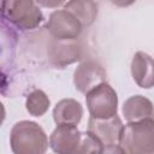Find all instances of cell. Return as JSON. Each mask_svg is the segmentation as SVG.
Returning a JSON list of instances; mask_svg holds the SVG:
<instances>
[{
	"label": "cell",
	"mask_w": 154,
	"mask_h": 154,
	"mask_svg": "<svg viewBox=\"0 0 154 154\" xmlns=\"http://www.w3.org/2000/svg\"><path fill=\"white\" fill-rule=\"evenodd\" d=\"M10 144L13 154H45L49 142L37 123L20 120L11 129Z\"/></svg>",
	"instance_id": "obj_1"
},
{
	"label": "cell",
	"mask_w": 154,
	"mask_h": 154,
	"mask_svg": "<svg viewBox=\"0 0 154 154\" xmlns=\"http://www.w3.org/2000/svg\"><path fill=\"white\" fill-rule=\"evenodd\" d=\"M119 143L126 154H154V118L124 125Z\"/></svg>",
	"instance_id": "obj_2"
},
{
	"label": "cell",
	"mask_w": 154,
	"mask_h": 154,
	"mask_svg": "<svg viewBox=\"0 0 154 154\" xmlns=\"http://www.w3.org/2000/svg\"><path fill=\"white\" fill-rule=\"evenodd\" d=\"M2 17L20 30L37 28L43 20V14L36 2L30 0H10L1 5Z\"/></svg>",
	"instance_id": "obj_3"
},
{
	"label": "cell",
	"mask_w": 154,
	"mask_h": 154,
	"mask_svg": "<svg viewBox=\"0 0 154 154\" xmlns=\"http://www.w3.org/2000/svg\"><path fill=\"white\" fill-rule=\"evenodd\" d=\"M85 102L91 118L107 119L117 116L118 95L107 82L99 84L87 93Z\"/></svg>",
	"instance_id": "obj_4"
},
{
	"label": "cell",
	"mask_w": 154,
	"mask_h": 154,
	"mask_svg": "<svg viewBox=\"0 0 154 154\" xmlns=\"http://www.w3.org/2000/svg\"><path fill=\"white\" fill-rule=\"evenodd\" d=\"M46 28L52 38L60 41L77 40L83 30L82 23L71 12L64 8L51 13Z\"/></svg>",
	"instance_id": "obj_5"
},
{
	"label": "cell",
	"mask_w": 154,
	"mask_h": 154,
	"mask_svg": "<svg viewBox=\"0 0 154 154\" xmlns=\"http://www.w3.org/2000/svg\"><path fill=\"white\" fill-rule=\"evenodd\" d=\"M106 82V71L95 60H85L78 65L73 73V83L78 91L87 94L99 84Z\"/></svg>",
	"instance_id": "obj_6"
},
{
	"label": "cell",
	"mask_w": 154,
	"mask_h": 154,
	"mask_svg": "<svg viewBox=\"0 0 154 154\" xmlns=\"http://www.w3.org/2000/svg\"><path fill=\"white\" fill-rule=\"evenodd\" d=\"M82 46L78 40L60 41L52 38L48 43V59L58 67L73 64L82 58Z\"/></svg>",
	"instance_id": "obj_7"
},
{
	"label": "cell",
	"mask_w": 154,
	"mask_h": 154,
	"mask_svg": "<svg viewBox=\"0 0 154 154\" xmlns=\"http://www.w3.org/2000/svg\"><path fill=\"white\" fill-rule=\"evenodd\" d=\"M124 129V124L118 116L107 119L89 118L88 130L93 134L103 146L116 144L120 141V136Z\"/></svg>",
	"instance_id": "obj_8"
},
{
	"label": "cell",
	"mask_w": 154,
	"mask_h": 154,
	"mask_svg": "<svg viewBox=\"0 0 154 154\" xmlns=\"http://www.w3.org/2000/svg\"><path fill=\"white\" fill-rule=\"evenodd\" d=\"M82 132L76 125H58L49 136V146L57 154H73Z\"/></svg>",
	"instance_id": "obj_9"
},
{
	"label": "cell",
	"mask_w": 154,
	"mask_h": 154,
	"mask_svg": "<svg viewBox=\"0 0 154 154\" xmlns=\"http://www.w3.org/2000/svg\"><path fill=\"white\" fill-rule=\"evenodd\" d=\"M131 75L136 84L143 89L154 87V59L144 53H135L131 60Z\"/></svg>",
	"instance_id": "obj_10"
},
{
	"label": "cell",
	"mask_w": 154,
	"mask_h": 154,
	"mask_svg": "<svg viewBox=\"0 0 154 154\" xmlns=\"http://www.w3.org/2000/svg\"><path fill=\"white\" fill-rule=\"evenodd\" d=\"M122 111L128 123L154 118V106L152 101L142 95L130 96L124 102Z\"/></svg>",
	"instance_id": "obj_11"
},
{
	"label": "cell",
	"mask_w": 154,
	"mask_h": 154,
	"mask_svg": "<svg viewBox=\"0 0 154 154\" xmlns=\"http://www.w3.org/2000/svg\"><path fill=\"white\" fill-rule=\"evenodd\" d=\"M82 116L83 107L75 99H63L53 109V119L57 125H77Z\"/></svg>",
	"instance_id": "obj_12"
},
{
	"label": "cell",
	"mask_w": 154,
	"mask_h": 154,
	"mask_svg": "<svg viewBox=\"0 0 154 154\" xmlns=\"http://www.w3.org/2000/svg\"><path fill=\"white\" fill-rule=\"evenodd\" d=\"M64 10L71 12L83 26H89L97 17V4L94 1H69Z\"/></svg>",
	"instance_id": "obj_13"
},
{
	"label": "cell",
	"mask_w": 154,
	"mask_h": 154,
	"mask_svg": "<svg viewBox=\"0 0 154 154\" xmlns=\"http://www.w3.org/2000/svg\"><path fill=\"white\" fill-rule=\"evenodd\" d=\"M49 105V97L41 89H34L30 91L25 100V108L29 114L34 117H42L48 111Z\"/></svg>",
	"instance_id": "obj_14"
},
{
	"label": "cell",
	"mask_w": 154,
	"mask_h": 154,
	"mask_svg": "<svg viewBox=\"0 0 154 154\" xmlns=\"http://www.w3.org/2000/svg\"><path fill=\"white\" fill-rule=\"evenodd\" d=\"M105 146L89 131L82 132L79 144L73 154H100Z\"/></svg>",
	"instance_id": "obj_15"
},
{
	"label": "cell",
	"mask_w": 154,
	"mask_h": 154,
	"mask_svg": "<svg viewBox=\"0 0 154 154\" xmlns=\"http://www.w3.org/2000/svg\"><path fill=\"white\" fill-rule=\"evenodd\" d=\"M100 154H126L125 150L123 149V147L120 144H108L105 146L101 150Z\"/></svg>",
	"instance_id": "obj_16"
}]
</instances>
